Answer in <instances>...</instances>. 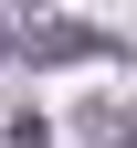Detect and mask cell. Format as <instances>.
<instances>
[{
  "instance_id": "cell-3",
  "label": "cell",
  "mask_w": 137,
  "mask_h": 148,
  "mask_svg": "<svg viewBox=\"0 0 137 148\" xmlns=\"http://www.w3.org/2000/svg\"><path fill=\"white\" fill-rule=\"evenodd\" d=\"M0 53H11V11H0Z\"/></svg>"
},
{
  "instance_id": "cell-2",
  "label": "cell",
  "mask_w": 137,
  "mask_h": 148,
  "mask_svg": "<svg viewBox=\"0 0 137 148\" xmlns=\"http://www.w3.org/2000/svg\"><path fill=\"white\" fill-rule=\"evenodd\" d=\"M85 148H127V116H116V106H95V116H85Z\"/></svg>"
},
{
  "instance_id": "cell-1",
  "label": "cell",
  "mask_w": 137,
  "mask_h": 148,
  "mask_svg": "<svg viewBox=\"0 0 137 148\" xmlns=\"http://www.w3.org/2000/svg\"><path fill=\"white\" fill-rule=\"evenodd\" d=\"M32 64H116V32H95V21H32Z\"/></svg>"
}]
</instances>
